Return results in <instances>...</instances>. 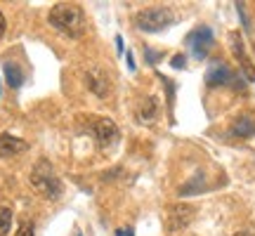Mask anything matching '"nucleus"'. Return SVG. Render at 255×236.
Masks as SVG:
<instances>
[{"mask_svg":"<svg viewBox=\"0 0 255 236\" xmlns=\"http://www.w3.org/2000/svg\"><path fill=\"white\" fill-rule=\"evenodd\" d=\"M47 21H50L52 28H57L59 33H64L69 38H81L85 33L83 9L78 5H71V2H57L55 7L50 9Z\"/></svg>","mask_w":255,"mask_h":236,"instance_id":"f257e3e1","label":"nucleus"},{"mask_svg":"<svg viewBox=\"0 0 255 236\" xmlns=\"http://www.w3.org/2000/svg\"><path fill=\"white\" fill-rule=\"evenodd\" d=\"M31 184L33 189L40 191L45 199H59L62 196V180L57 177L55 168L47 163L45 158H40L33 170H31Z\"/></svg>","mask_w":255,"mask_h":236,"instance_id":"f03ea898","label":"nucleus"},{"mask_svg":"<svg viewBox=\"0 0 255 236\" xmlns=\"http://www.w3.org/2000/svg\"><path fill=\"white\" fill-rule=\"evenodd\" d=\"M175 21L173 12L163 5H156V7H146L142 12H137L135 24L139 31H146V33H156V31H163Z\"/></svg>","mask_w":255,"mask_h":236,"instance_id":"7ed1b4c3","label":"nucleus"},{"mask_svg":"<svg viewBox=\"0 0 255 236\" xmlns=\"http://www.w3.org/2000/svg\"><path fill=\"white\" fill-rule=\"evenodd\" d=\"M194 213H196V210H194V206H189V203H175V206H170L168 213H165V227H168V232H180V229H184L191 220H194Z\"/></svg>","mask_w":255,"mask_h":236,"instance_id":"20e7f679","label":"nucleus"},{"mask_svg":"<svg viewBox=\"0 0 255 236\" xmlns=\"http://www.w3.org/2000/svg\"><path fill=\"white\" fill-rule=\"evenodd\" d=\"M187 45L191 47V55L196 57V59H203L210 52V47H213V31L208 26L194 28L189 36H187Z\"/></svg>","mask_w":255,"mask_h":236,"instance_id":"39448f33","label":"nucleus"},{"mask_svg":"<svg viewBox=\"0 0 255 236\" xmlns=\"http://www.w3.org/2000/svg\"><path fill=\"white\" fill-rule=\"evenodd\" d=\"M95 135H97V142H100V149L104 151H109L114 146L119 144V125L111 120V118H100V120H95Z\"/></svg>","mask_w":255,"mask_h":236,"instance_id":"423d86ee","label":"nucleus"},{"mask_svg":"<svg viewBox=\"0 0 255 236\" xmlns=\"http://www.w3.org/2000/svg\"><path fill=\"white\" fill-rule=\"evenodd\" d=\"M237 81L234 78V73L229 71V66H225L222 62H215L208 66V71H206V83H208V88H220V85H227V83Z\"/></svg>","mask_w":255,"mask_h":236,"instance_id":"0eeeda50","label":"nucleus"},{"mask_svg":"<svg viewBox=\"0 0 255 236\" xmlns=\"http://www.w3.org/2000/svg\"><path fill=\"white\" fill-rule=\"evenodd\" d=\"M229 43H232V52H234V57L239 59L241 69L246 71V76L251 78V81H255V66L251 64V59H248L246 47H244V40H241V36H239V33H229Z\"/></svg>","mask_w":255,"mask_h":236,"instance_id":"6e6552de","label":"nucleus"},{"mask_svg":"<svg viewBox=\"0 0 255 236\" xmlns=\"http://www.w3.org/2000/svg\"><path fill=\"white\" fill-rule=\"evenodd\" d=\"M28 144L21 139V137H14L9 132H2L0 135V158H12V156L26 151Z\"/></svg>","mask_w":255,"mask_h":236,"instance_id":"1a4fd4ad","label":"nucleus"},{"mask_svg":"<svg viewBox=\"0 0 255 236\" xmlns=\"http://www.w3.org/2000/svg\"><path fill=\"white\" fill-rule=\"evenodd\" d=\"M88 88H90L92 92H97L100 97H104V95L109 92V76L102 73L100 69H92V71L88 73Z\"/></svg>","mask_w":255,"mask_h":236,"instance_id":"9d476101","label":"nucleus"},{"mask_svg":"<svg viewBox=\"0 0 255 236\" xmlns=\"http://www.w3.org/2000/svg\"><path fill=\"white\" fill-rule=\"evenodd\" d=\"M232 135L237 137H251L255 135V120L251 116H239L232 125Z\"/></svg>","mask_w":255,"mask_h":236,"instance_id":"9b49d317","label":"nucleus"},{"mask_svg":"<svg viewBox=\"0 0 255 236\" xmlns=\"http://www.w3.org/2000/svg\"><path fill=\"white\" fill-rule=\"evenodd\" d=\"M156 114H158V100H156V97L144 100V104L139 107V120H142V123H151L156 118Z\"/></svg>","mask_w":255,"mask_h":236,"instance_id":"f8f14e48","label":"nucleus"},{"mask_svg":"<svg viewBox=\"0 0 255 236\" xmlns=\"http://www.w3.org/2000/svg\"><path fill=\"white\" fill-rule=\"evenodd\" d=\"M5 78H7L9 88H19V85L24 83V73H21V69H19L17 64L7 62L5 64Z\"/></svg>","mask_w":255,"mask_h":236,"instance_id":"ddd939ff","label":"nucleus"},{"mask_svg":"<svg viewBox=\"0 0 255 236\" xmlns=\"http://www.w3.org/2000/svg\"><path fill=\"white\" fill-rule=\"evenodd\" d=\"M12 227V210L9 208H0V236H5Z\"/></svg>","mask_w":255,"mask_h":236,"instance_id":"4468645a","label":"nucleus"},{"mask_svg":"<svg viewBox=\"0 0 255 236\" xmlns=\"http://www.w3.org/2000/svg\"><path fill=\"white\" fill-rule=\"evenodd\" d=\"M33 234H36V227H33V222H28V220H24L17 227V232H14V236H33Z\"/></svg>","mask_w":255,"mask_h":236,"instance_id":"2eb2a0df","label":"nucleus"},{"mask_svg":"<svg viewBox=\"0 0 255 236\" xmlns=\"http://www.w3.org/2000/svg\"><path fill=\"white\" fill-rule=\"evenodd\" d=\"M184 62H187V59H184V55H175L173 57V66H175V69H182Z\"/></svg>","mask_w":255,"mask_h":236,"instance_id":"dca6fc26","label":"nucleus"},{"mask_svg":"<svg viewBox=\"0 0 255 236\" xmlns=\"http://www.w3.org/2000/svg\"><path fill=\"white\" fill-rule=\"evenodd\" d=\"M116 236H135V232H132L130 227H121L119 232H116Z\"/></svg>","mask_w":255,"mask_h":236,"instance_id":"f3484780","label":"nucleus"},{"mask_svg":"<svg viewBox=\"0 0 255 236\" xmlns=\"http://www.w3.org/2000/svg\"><path fill=\"white\" fill-rule=\"evenodd\" d=\"M5 28H7V21H5V14L0 12V36L5 33Z\"/></svg>","mask_w":255,"mask_h":236,"instance_id":"a211bd4d","label":"nucleus"},{"mask_svg":"<svg viewBox=\"0 0 255 236\" xmlns=\"http://www.w3.org/2000/svg\"><path fill=\"white\" fill-rule=\"evenodd\" d=\"M116 47H119V52H123V38L116 36Z\"/></svg>","mask_w":255,"mask_h":236,"instance_id":"6ab92c4d","label":"nucleus"},{"mask_svg":"<svg viewBox=\"0 0 255 236\" xmlns=\"http://www.w3.org/2000/svg\"><path fill=\"white\" fill-rule=\"evenodd\" d=\"M78 236H81V234H78Z\"/></svg>","mask_w":255,"mask_h":236,"instance_id":"aec40b11","label":"nucleus"}]
</instances>
